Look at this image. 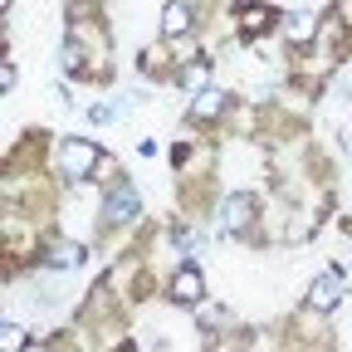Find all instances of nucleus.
<instances>
[{
    "label": "nucleus",
    "mask_w": 352,
    "mask_h": 352,
    "mask_svg": "<svg viewBox=\"0 0 352 352\" xmlns=\"http://www.w3.org/2000/svg\"><path fill=\"white\" fill-rule=\"evenodd\" d=\"M94 166H98V147H94V142L69 138V142L59 147V171H64V176H88Z\"/></svg>",
    "instance_id": "obj_1"
},
{
    "label": "nucleus",
    "mask_w": 352,
    "mask_h": 352,
    "mask_svg": "<svg viewBox=\"0 0 352 352\" xmlns=\"http://www.w3.org/2000/svg\"><path fill=\"white\" fill-rule=\"evenodd\" d=\"M342 294H347V279H342L338 270H328V274L314 279V289H308V308H318V314H333V308L342 303Z\"/></svg>",
    "instance_id": "obj_2"
},
{
    "label": "nucleus",
    "mask_w": 352,
    "mask_h": 352,
    "mask_svg": "<svg viewBox=\"0 0 352 352\" xmlns=\"http://www.w3.org/2000/svg\"><path fill=\"white\" fill-rule=\"evenodd\" d=\"M250 215H254V196L250 191H235L226 206H220V230H245Z\"/></svg>",
    "instance_id": "obj_3"
},
{
    "label": "nucleus",
    "mask_w": 352,
    "mask_h": 352,
    "mask_svg": "<svg viewBox=\"0 0 352 352\" xmlns=\"http://www.w3.org/2000/svg\"><path fill=\"white\" fill-rule=\"evenodd\" d=\"M103 215L113 220V226H122V220H132V215H138V191H132V186H118L108 201H103Z\"/></svg>",
    "instance_id": "obj_4"
},
{
    "label": "nucleus",
    "mask_w": 352,
    "mask_h": 352,
    "mask_svg": "<svg viewBox=\"0 0 352 352\" xmlns=\"http://www.w3.org/2000/svg\"><path fill=\"white\" fill-rule=\"evenodd\" d=\"M201 294H206V279L196 270H176V279H171V298L176 303H196Z\"/></svg>",
    "instance_id": "obj_5"
},
{
    "label": "nucleus",
    "mask_w": 352,
    "mask_h": 352,
    "mask_svg": "<svg viewBox=\"0 0 352 352\" xmlns=\"http://www.w3.org/2000/svg\"><path fill=\"white\" fill-rule=\"evenodd\" d=\"M186 30H191V10L182 6V0H171V6L162 10V34L176 39V34H186Z\"/></svg>",
    "instance_id": "obj_6"
},
{
    "label": "nucleus",
    "mask_w": 352,
    "mask_h": 352,
    "mask_svg": "<svg viewBox=\"0 0 352 352\" xmlns=\"http://www.w3.org/2000/svg\"><path fill=\"white\" fill-rule=\"evenodd\" d=\"M314 15H289L284 20V34H289V44H308V39H314Z\"/></svg>",
    "instance_id": "obj_7"
},
{
    "label": "nucleus",
    "mask_w": 352,
    "mask_h": 352,
    "mask_svg": "<svg viewBox=\"0 0 352 352\" xmlns=\"http://www.w3.org/2000/svg\"><path fill=\"white\" fill-rule=\"evenodd\" d=\"M220 108H226V98H220L215 88H201V94H196V103H191V113H196V118H215Z\"/></svg>",
    "instance_id": "obj_8"
},
{
    "label": "nucleus",
    "mask_w": 352,
    "mask_h": 352,
    "mask_svg": "<svg viewBox=\"0 0 352 352\" xmlns=\"http://www.w3.org/2000/svg\"><path fill=\"white\" fill-rule=\"evenodd\" d=\"M78 259H83V250H78L74 240H64V245H54V250H50V264H54V270H74Z\"/></svg>",
    "instance_id": "obj_9"
},
{
    "label": "nucleus",
    "mask_w": 352,
    "mask_h": 352,
    "mask_svg": "<svg viewBox=\"0 0 352 352\" xmlns=\"http://www.w3.org/2000/svg\"><path fill=\"white\" fill-rule=\"evenodd\" d=\"M270 20H274V15L264 10V6H250V10H245V30H250V34H264V30H270Z\"/></svg>",
    "instance_id": "obj_10"
},
{
    "label": "nucleus",
    "mask_w": 352,
    "mask_h": 352,
    "mask_svg": "<svg viewBox=\"0 0 352 352\" xmlns=\"http://www.w3.org/2000/svg\"><path fill=\"white\" fill-rule=\"evenodd\" d=\"M0 347H6V352H15V347H25V333H20L15 323H6V328H0Z\"/></svg>",
    "instance_id": "obj_11"
},
{
    "label": "nucleus",
    "mask_w": 352,
    "mask_h": 352,
    "mask_svg": "<svg viewBox=\"0 0 352 352\" xmlns=\"http://www.w3.org/2000/svg\"><path fill=\"white\" fill-rule=\"evenodd\" d=\"M78 64H83V54H78V44L69 39V44H64V69H78Z\"/></svg>",
    "instance_id": "obj_12"
},
{
    "label": "nucleus",
    "mask_w": 352,
    "mask_h": 352,
    "mask_svg": "<svg viewBox=\"0 0 352 352\" xmlns=\"http://www.w3.org/2000/svg\"><path fill=\"white\" fill-rule=\"evenodd\" d=\"M186 88H196V94H201V88H206V69H186Z\"/></svg>",
    "instance_id": "obj_13"
},
{
    "label": "nucleus",
    "mask_w": 352,
    "mask_h": 352,
    "mask_svg": "<svg viewBox=\"0 0 352 352\" xmlns=\"http://www.w3.org/2000/svg\"><path fill=\"white\" fill-rule=\"evenodd\" d=\"M88 118H94V122H108V118H113V108H103V103H94V108H88Z\"/></svg>",
    "instance_id": "obj_14"
},
{
    "label": "nucleus",
    "mask_w": 352,
    "mask_h": 352,
    "mask_svg": "<svg viewBox=\"0 0 352 352\" xmlns=\"http://www.w3.org/2000/svg\"><path fill=\"white\" fill-rule=\"evenodd\" d=\"M347 147H352V138H347Z\"/></svg>",
    "instance_id": "obj_15"
}]
</instances>
